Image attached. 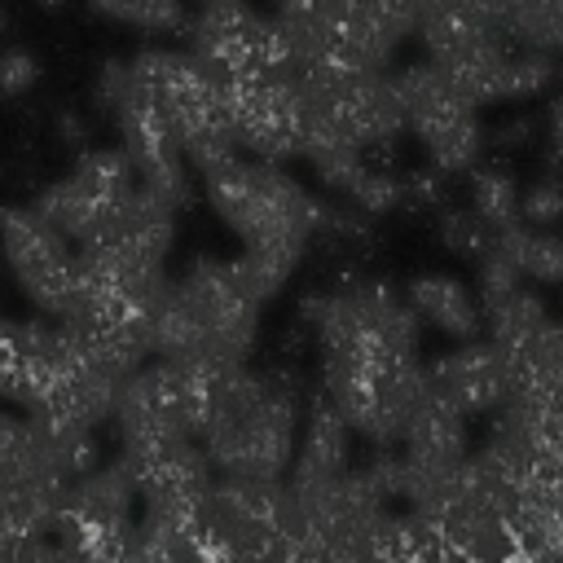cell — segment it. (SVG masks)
Masks as SVG:
<instances>
[{
    "label": "cell",
    "mask_w": 563,
    "mask_h": 563,
    "mask_svg": "<svg viewBox=\"0 0 563 563\" xmlns=\"http://www.w3.org/2000/svg\"><path fill=\"white\" fill-rule=\"evenodd\" d=\"M299 374L290 365H207L198 444L216 475L286 479L299 440Z\"/></svg>",
    "instance_id": "1"
},
{
    "label": "cell",
    "mask_w": 563,
    "mask_h": 563,
    "mask_svg": "<svg viewBox=\"0 0 563 563\" xmlns=\"http://www.w3.org/2000/svg\"><path fill=\"white\" fill-rule=\"evenodd\" d=\"M260 308L229 260H194L180 277L167 282L163 299L150 317V347L163 361H198V365H246Z\"/></svg>",
    "instance_id": "2"
},
{
    "label": "cell",
    "mask_w": 563,
    "mask_h": 563,
    "mask_svg": "<svg viewBox=\"0 0 563 563\" xmlns=\"http://www.w3.org/2000/svg\"><path fill=\"white\" fill-rule=\"evenodd\" d=\"M202 189L211 211L233 229L242 246H264V242L312 246L330 216V202L317 198L282 163H260L246 154L202 176Z\"/></svg>",
    "instance_id": "3"
},
{
    "label": "cell",
    "mask_w": 563,
    "mask_h": 563,
    "mask_svg": "<svg viewBox=\"0 0 563 563\" xmlns=\"http://www.w3.org/2000/svg\"><path fill=\"white\" fill-rule=\"evenodd\" d=\"M92 106L114 123L119 132V150L128 154L136 180L145 189H154L158 198H167L176 211L189 207L194 198V167L167 123V114L158 110V101L136 84L128 62H106L92 79Z\"/></svg>",
    "instance_id": "4"
},
{
    "label": "cell",
    "mask_w": 563,
    "mask_h": 563,
    "mask_svg": "<svg viewBox=\"0 0 563 563\" xmlns=\"http://www.w3.org/2000/svg\"><path fill=\"white\" fill-rule=\"evenodd\" d=\"M391 84L405 106V128L427 154V167H435L440 176L475 172L488 145V128L479 119V106L453 84V75L435 62H413L396 70Z\"/></svg>",
    "instance_id": "5"
},
{
    "label": "cell",
    "mask_w": 563,
    "mask_h": 563,
    "mask_svg": "<svg viewBox=\"0 0 563 563\" xmlns=\"http://www.w3.org/2000/svg\"><path fill=\"white\" fill-rule=\"evenodd\" d=\"M220 84H224L229 128L246 158L286 167L290 158L303 154L308 110H303V97L290 70H251V75H233Z\"/></svg>",
    "instance_id": "6"
},
{
    "label": "cell",
    "mask_w": 563,
    "mask_h": 563,
    "mask_svg": "<svg viewBox=\"0 0 563 563\" xmlns=\"http://www.w3.org/2000/svg\"><path fill=\"white\" fill-rule=\"evenodd\" d=\"M0 255L44 317H66L75 303V251L35 207H0Z\"/></svg>",
    "instance_id": "7"
},
{
    "label": "cell",
    "mask_w": 563,
    "mask_h": 563,
    "mask_svg": "<svg viewBox=\"0 0 563 563\" xmlns=\"http://www.w3.org/2000/svg\"><path fill=\"white\" fill-rule=\"evenodd\" d=\"M189 53L216 75H251V70H286V53L273 18L255 13L246 0H211L194 4L189 18Z\"/></svg>",
    "instance_id": "8"
},
{
    "label": "cell",
    "mask_w": 563,
    "mask_h": 563,
    "mask_svg": "<svg viewBox=\"0 0 563 563\" xmlns=\"http://www.w3.org/2000/svg\"><path fill=\"white\" fill-rule=\"evenodd\" d=\"M66 361H70V343L57 321L0 317V400L31 409L48 391V383L62 374Z\"/></svg>",
    "instance_id": "9"
},
{
    "label": "cell",
    "mask_w": 563,
    "mask_h": 563,
    "mask_svg": "<svg viewBox=\"0 0 563 563\" xmlns=\"http://www.w3.org/2000/svg\"><path fill=\"white\" fill-rule=\"evenodd\" d=\"M427 387L449 400L457 413L479 418V413H497L506 405L510 378H506V356L488 343V339H471V343H453L449 352H440L427 365Z\"/></svg>",
    "instance_id": "10"
},
{
    "label": "cell",
    "mask_w": 563,
    "mask_h": 563,
    "mask_svg": "<svg viewBox=\"0 0 563 563\" xmlns=\"http://www.w3.org/2000/svg\"><path fill=\"white\" fill-rule=\"evenodd\" d=\"M347 466H352V427L317 387L303 396L299 440H295V457H290L286 479L290 484H317V479L343 475Z\"/></svg>",
    "instance_id": "11"
},
{
    "label": "cell",
    "mask_w": 563,
    "mask_h": 563,
    "mask_svg": "<svg viewBox=\"0 0 563 563\" xmlns=\"http://www.w3.org/2000/svg\"><path fill=\"white\" fill-rule=\"evenodd\" d=\"M405 303L418 317V325H431L453 343H471L484 334L479 295L453 273H418L405 286Z\"/></svg>",
    "instance_id": "12"
},
{
    "label": "cell",
    "mask_w": 563,
    "mask_h": 563,
    "mask_svg": "<svg viewBox=\"0 0 563 563\" xmlns=\"http://www.w3.org/2000/svg\"><path fill=\"white\" fill-rule=\"evenodd\" d=\"M70 479L53 466L31 418L0 413V501L22 488H66Z\"/></svg>",
    "instance_id": "13"
},
{
    "label": "cell",
    "mask_w": 563,
    "mask_h": 563,
    "mask_svg": "<svg viewBox=\"0 0 563 563\" xmlns=\"http://www.w3.org/2000/svg\"><path fill=\"white\" fill-rule=\"evenodd\" d=\"M497 251L510 255V264L523 273V282H541V286L563 282V233H554V229H532V224L515 220L497 233Z\"/></svg>",
    "instance_id": "14"
},
{
    "label": "cell",
    "mask_w": 563,
    "mask_h": 563,
    "mask_svg": "<svg viewBox=\"0 0 563 563\" xmlns=\"http://www.w3.org/2000/svg\"><path fill=\"white\" fill-rule=\"evenodd\" d=\"M479 312H484V334H488V343L493 347H501V352H510V347H519V343H528L550 317H545V303H541V295L523 282V286H515L510 295H501V299H493V303H479Z\"/></svg>",
    "instance_id": "15"
},
{
    "label": "cell",
    "mask_w": 563,
    "mask_h": 563,
    "mask_svg": "<svg viewBox=\"0 0 563 563\" xmlns=\"http://www.w3.org/2000/svg\"><path fill=\"white\" fill-rule=\"evenodd\" d=\"M519 176L506 163H479L471 172V211H479L497 233L519 220Z\"/></svg>",
    "instance_id": "16"
},
{
    "label": "cell",
    "mask_w": 563,
    "mask_h": 563,
    "mask_svg": "<svg viewBox=\"0 0 563 563\" xmlns=\"http://www.w3.org/2000/svg\"><path fill=\"white\" fill-rule=\"evenodd\" d=\"M88 9L119 26L145 31V35H172L189 26L185 0H88Z\"/></svg>",
    "instance_id": "17"
},
{
    "label": "cell",
    "mask_w": 563,
    "mask_h": 563,
    "mask_svg": "<svg viewBox=\"0 0 563 563\" xmlns=\"http://www.w3.org/2000/svg\"><path fill=\"white\" fill-rule=\"evenodd\" d=\"M435 233H440V246L449 255L471 260V264H479L493 251V242H497V229L479 211H471V207H440Z\"/></svg>",
    "instance_id": "18"
},
{
    "label": "cell",
    "mask_w": 563,
    "mask_h": 563,
    "mask_svg": "<svg viewBox=\"0 0 563 563\" xmlns=\"http://www.w3.org/2000/svg\"><path fill=\"white\" fill-rule=\"evenodd\" d=\"M554 79H559V57L515 48L510 70H506V101H537Z\"/></svg>",
    "instance_id": "19"
},
{
    "label": "cell",
    "mask_w": 563,
    "mask_h": 563,
    "mask_svg": "<svg viewBox=\"0 0 563 563\" xmlns=\"http://www.w3.org/2000/svg\"><path fill=\"white\" fill-rule=\"evenodd\" d=\"M519 220L532 229H559L563 224V176L559 172H541L532 185H523Z\"/></svg>",
    "instance_id": "20"
},
{
    "label": "cell",
    "mask_w": 563,
    "mask_h": 563,
    "mask_svg": "<svg viewBox=\"0 0 563 563\" xmlns=\"http://www.w3.org/2000/svg\"><path fill=\"white\" fill-rule=\"evenodd\" d=\"M35 79H40V62L26 48H4L0 53V97L18 101L35 88Z\"/></svg>",
    "instance_id": "21"
},
{
    "label": "cell",
    "mask_w": 563,
    "mask_h": 563,
    "mask_svg": "<svg viewBox=\"0 0 563 563\" xmlns=\"http://www.w3.org/2000/svg\"><path fill=\"white\" fill-rule=\"evenodd\" d=\"M532 141H537V119H532V114H510V119H501V123L488 132V145L501 150V154H519V150H528Z\"/></svg>",
    "instance_id": "22"
},
{
    "label": "cell",
    "mask_w": 563,
    "mask_h": 563,
    "mask_svg": "<svg viewBox=\"0 0 563 563\" xmlns=\"http://www.w3.org/2000/svg\"><path fill=\"white\" fill-rule=\"evenodd\" d=\"M545 141H550L554 158H563V97H554L545 110Z\"/></svg>",
    "instance_id": "23"
},
{
    "label": "cell",
    "mask_w": 563,
    "mask_h": 563,
    "mask_svg": "<svg viewBox=\"0 0 563 563\" xmlns=\"http://www.w3.org/2000/svg\"><path fill=\"white\" fill-rule=\"evenodd\" d=\"M57 128H62V136H66V141H75V145H79V141H88V128H84L75 114H62V123H57Z\"/></svg>",
    "instance_id": "24"
},
{
    "label": "cell",
    "mask_w": 563,
    "mask_h": 563,
    "mask_svg": "<svg viewBox=\"0 0 563 563\" xmlns=\"http://www.w3.org/2000/svg\"><path fill=\"white\" fill-rule=\"evenodd\" d=\"M40 4H48V9H53V4H62V0H40Z\"/></svg>",
    "instance_id": "25"
},
{
    "label": "cell",
    "mask_w": 563,
    "mask_h": 563,
    "mask_svg": "<svg viewBox=\"0 0 563 563\" xmlns=\"http://www.w3.org/2000/svg\"><path fill=\"white\" fill-rule=\"evenodd\" d=\"M0 31H4V9H0Z\"/></svg>",
    "instance_id": "26"
}]
</instances>
